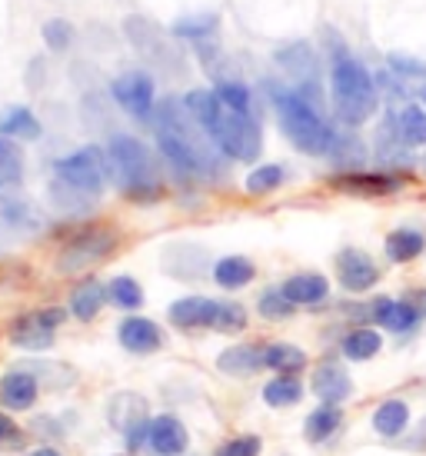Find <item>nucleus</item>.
I'll use <instances>...</instances> for the list:
<instances>
[{
  "label": "nucleus",
  "instance_id": "1",
  "mask_svg": "<svg viewBox=\"0 0 426 456\" xmlns=\"http://www.w3.org/2000/svg\"><path fill=\"white\" fill-rule=\"evenodd\" d=\"M324 53L330 114H333L340 127L360 130L383 107V97H380V87H376V74L366 67L360 53H353V47L333 27H324Z\"/></svg>",
  "mask_w": 426,
  "mask_h": 456
},
{
  "label": "nucleus",
  "instance_id": "2",
  "mask_svg": "<svg viewBox=\"0 0 426 456\" xmlns=\"http://www.w3.org/2000/svg\"><path fill=\"white\" fill-rule=\"evenodd\" d=\"M157 151L180 177H213L224 170V153L207 137V130L193 120L184 101L157 103Z\"/></svg>",
  "mask_w": 426,
  "mask_h": 456
},
{
  "label": "nucleus",
  "instance_id": "3",
  "mask_svg": "<svg viewBox=\"0 0 426 456\" xmlns=\"http://www.w3.org/2000/svg\"><path fill=\"white\" fill-rule=\"evenodd\" d=\"M266 97L274 107V117L280 124V134L293 143V151L326 160L333 143H337L340 124L324 114V107L307 101L300 90L290 87L287 80H270L266 84Z\"/></svg>",
  "mask_w": 426,
  "mask_h": 456
},
{
  "label": "nucleus",
  "instance_id": "4",
  "mask_svg": "<svg viewBox=\"0 0 426 456\" xmlns=\"http://www.w3.org/2000/svg\"><path fill=\"white\" fill-rule=\"evenodd\" d=\"M187 110L193 114V120L207 130V137L217 143V151L224 153L226 160H240V164H253L260 153H264V130L260 120L247 114L230 110L217 90H190Z\"/></svg>",
  "mask_w": 426,
  "mask_h": 456
},
{
  "label": "nucleus",
  "instance_id": "5",
  "mask_svg": "<svg viewBox=\"0 0 426 456\" xmlns=\"http://www.w3.org/2000/svg\"><path fill=\"white\" fill-rule=\"evenodd\" d=\"M107 167H111V180L130 200L151 203L163 193L157 157L143 140L130 134H113L107 143Z\"/></svg>",
  "mask_w": 426,
  "mask_h": 456
},
{
  "label": "nucleus",
  "instance_id": "6",
  "mask_svg": "<svg viewBox=\"0 0 426 456\" xmlns=\"http://www.w3.org/2000/svg\"><path fill=\"white\" fill-rule=\"evenodd\" d=\"M274 64L283 70L290 87H297L314 101L316 107H324V74H320V51L310 40H287L274 51Z\"/></svg>",
  "mask_w": 426,
  "mask_h": 456
},
{
  "label": "nucleus",
  "instance_id": "7",
  "mask_svg": "<svg viewBox=\"0 0 426 456\" xmlns=\"http://www.w3.org/2000/svg\"><path fill=\"white\" fill-rule=\"evenodd\" d=\"M107 423L124 436V446L130 453H137L140 446H147L151 436V410L147 400L134 390H120L107 400Z\"/></svg>",
  "mask_w": 426,
  "mask_h": 456
},
{
  "label": "nucleus",
  "instance_id": "8",
  "mask_svg": "<svg viewBox=\"0 0 426 456\" xmlns=\"http://www.w3.org/2000/svg\"><path fill=\"white\" fill-rule=\"evenodd\" d=\"M53 174H57V180H63V183H70L77 191H84L101 200L103 183L111 180V167H107V153H103L101 147H84V151H74V153H67V157H61V160L53 164Z\"/></svg>",
  "mask_w": 426,
  "mask_h": 456
},
{
  "label": "nucleus",
  "instance_id": "9",
  "mask_svg": "<svg viewBox=\"0 0 426 456\" xmlns=\"http://www.w3.org/2000/svg\"><path fill=\"white\" fill-rule=\"evenodd\" d=\"M113 250H117V230L87 227L63 243L57 266H61V273H84V270L97 266L101 260H107Z\"/></svg>",
  "mask_w": 426,
  "mask_h": 456
},
{
  "label": "nucleus",
  "instance_id": "10",
  "mask_svg": "<svg viewBox=\"0 0 426 456\" xmlns=\"http://www.w3.org/2000/svg\"><path fill=\"white\" fill-rule=\"evenodd\" d=\"M406 180L403 174H389L380 167H364V170H333L330 174V187L347 197H366V200H383V197H397L406 191Z\"/></svg>",
  "mask_w": 426,
  "mask_h": 456
},
{
  "label": "nucleus",
  "instance_id": "11",
  "mask_svg": "<svg viewBox=\"0 0 426 456\" xmlns=\"http://www.w3.org/2000/svg\"><path fill=\"white\" fill-rule=\"evenodd\" d=\"M333 273L343 293L350 297H366L370 290L380 287L383 280V266L376 264L373 254H366L364 247H340L333 256Z\"/></svg>",
  "mask_w": 426,
  "mask_h": 456
},
{
  "label": "nucleus",
  "instance_id": "12",
  "mask_svg": "<svg viewBox=\"0 0 426 456\" xmlns=\"http://www.w3.org/2000/svg\"><path fill=\"white\" fill-rule=\"evenodd\" d=\"M370 157H373V167L389 170V174H403V177H410L414 170H420V153L410 151V147L400 140L389 110H383L380 124H376L373 143H370Z\"/></svg>",
  "mask_w": 426,
  "mask_h": 456
},
{
  "label": "nucleus",
  "instance_id": "13",
  "mask_svg": "<svg viewBox=\"0 0 426 456\" xmlns=\"http://www.w3.org/2000/svg\"><path fill=\"white\" fill-rule=\"evenodd\" d=\"M63 320H67V310H61V306H44V310L24 314L11 323V343L27 350V354H44L53 346L57 327Z\"/></svg>",
  "mask_w": 426,
  "mask_h": 456
},
{
  "label": "nucleus",
  "instance_id": "14",
  "mask_svg": "<svg viewBox=\"0 0 426 456\" xmlns=\"http://www.w3.org/2000/svg\"><path fill=\"white\" fill-rule=\"evenodd\" d=\"M366 304H370V323L376 330L389 333V337H397V340H410L426 320L406 297H387V293H380V297L366 300Z\"/></svg>",
  "mask_w": 426,
  "mask_h": 456
},
{
  "label": "nucleus",
  "instance_id": "15",
  "mask_svg": "<svg viewBox=\"0 0 426 456\" xmlns=\"http://www.w3.org/2000/svg\"><path fill=\"white\" fill-rule=\"evenodd\" d=\"M113 101L120 103V110L134 117V120H151L157 114V84L151 74L143 70H127L113 80Z\"/></svg>",
  "mask_w": 426,
  "mask_h": 456
},
{
  "label": "nucleus",
  "instance_id": "16",
  "mask_svg": "<svg viewBox=\"0 0 426 456\" xmlns=\"http://www.w3.org/2000/svg\"><path fill=\"white\" fill-rule=\"evenodd\" d=\"M310 393H314L320 403L343 406L353 396V377L350 370L343 367V360L337 356H326L314 367L310 373Z\"/></svg>",
  "mask_w": 426,
  "mask_h": 456
},
{
  "label": "nucleus",
  "instance_id": "17",
  "mask_svg": "<svg viewBox=\"0 0 426 456\" xmlns=\"http://www.w3.org/2000/svg\"><path fill=\"white\" fill-rule=\"evenodd\" d=\"M426 254V230L416 224H400L383 237V256L393 266H410Z\"/></svg>",
  "mask_w": 426,
  "mask_h": 456
},
{
  "label": "nucleus",
  "instance_id": "18",
  "mask_svg": "<svg viewBox=\"0 0 426 456\" xmlns=\"http://www.w3.org/2000/svg\"><path fill=\"white\" fill-rule=\"evenodd\" d=\"M410 419H414V410L410 403L403 400V396H387V400H380L373 410V417H370V427L380 440H389V444H397L406 436L410 430Z\"/></svg>",
  "mask_w": 426,
  "mask_h": 456
},
{
  "label": "nucleus",
  "instance_id": "19",
  "mask_svg": "<svg viewBox=\"0 0 426 456\" xmlns=\"http://www.w3.org/2000/svg\"><path fill=\"white\" fill-rule=\"evenodd\" d=\"M393 114V124H397V134L400 140L410 147V151L423 153L426 151V103L420 97H410L403 101L400 107H387Z\"/></svg>",
  "mask_w": 426,
  "mask_h": 456
},
{
  "label": "nucleus",
  "instance_id": "20",
  "mask_svg": "<svg viewBox=\"0 0 426 456\" xmlns=\"http://www.w3.org/2000/svg\"><path fill=\"white\" fill-rule=\"evenodd\" d=\"M40 396V380L30 373V370H11L0 377V406L11 410V413H20V410H30Z\"/></svg>",
  "mask_w": 426,
  "mask_h": 456
},
{
  "label": "nucleus",
  "instance_id": "21",
  "mask_svg": "<svg viewBox=\"0 0 426 456\" xmlns=\"http://www.w3.org/2000/svg\"><path fill=\"white\" fill-rule=\"evenodd\" d=\"M117 340H120V346H124L127 354L147 356L163 346V330L151 317H127L117 327Z\"/></svg>",
  "mask_w": 426,
  "mask_h": 456
},
{
  "label": "nucleus",
  "instance_id": "22",
  "mask_svg": "<svg viewBox=\"0 0 426 456\" xmlns=\"http://www.w3.org/2000/svg\"><path fill=\"white\" fill-rule=\"evenodd\" d=\"M217 306L220 300H210V297H180L170 304L167 317L176 330H213Z\"/></svg>",
  "mask_w": 426,
  "mask_h": 456
},
{
  "label": "nucleus",
  "instance_id": "23",
  "mask_svg": "<svg viewBox=\"0 0 426 456\" xmlns=\"http://www.w3.org/2000/svg\"><path fill=\"white\" fill-rule=\"evenodd\" d=\"M380 354H383V330L370 327V323H353L340 337V356L350 363H370Z\"/></svg>",
  "mask_w": 426,
  "mask_h": 456
},
{
  "label": "nucleus",
  "instance_id": "24",
  "mask_svg": "<svg viewBox=\"0 0 426 456\" xmlns=\"http://www.w3.org/2000/svg\"><path fill=\"white\" fill-rule=\"evenodd\" d=\"M283 293H287L290 300L297 306H324L330 300V280L324 273H316V270H300V273H290L283 283Z\"/></svg>",
  "mask_w": 426,
  "mask_h": 456
},
{
  "label": "nucleus",
  "instance_id": "25",
  "mask_svg": "<svg viewBox=\"0 0 426 456\" xmlns=\"http://www.w3.org/2000/svg\"><path fill=\"white\" fill-rule=\"evenodd\" d=\"M187 444H190V433L180 419L170 417V413L153 417L151 436H147V446H151L153 453L157 456H180V453H187Z\"/></svg>",
  "mask_w": 426,
  "mask_h": 456
},
{
  "label": "nucleus",
  "instance_id": "26",
  "mask_svg": "<svg viewBox=\"0 0 426 456\" xmlns=\"http://www.w3.org/2000/svg\"><path fill=\"white\" fill-rule=\"evenodd\" d=\"M326 160L337 167V170H364V167H370L373 157H370V143L356 130L340 127L337 143H333V151H330Z\"/></svg>",
  "mask_w": 426,
  "mask_h": 456
},
{
  "label": "nucleus",
  "instance_id": "27",
  "mask_svg": "<svg viewBox=\"0 0 426 456\" xmlns=\"http://www.w3.org/2000/svg\"><path fill=\"white\" fill-rule=\"evenodd\" d=\"M217 370L226 377H250L264 370V343H237L217 356Z\"/></svg>",
  "mask_w": 426,
  "mask_h": 456
},
{
  "label": "nucleus",
  "instance_id": "28",
  "mask_svg": "<svg viewBox=\"0 0 426 456\" xmlns=\"http://www.w3.org/2000/svg\"><path fill=\"white\" fill-rule=\"evenodd\" d=\"M340 430H343V406L320 403L316 410L307 413V419H303V440L314 446L333 440Z\"/></svg>",
  "mask_w": 426,
  "mask_h": 456
},
{
  "label": "nucleus",
  "instance_id": "29",
  "mask_svg": "<svg viewBox=\"0 0 426 456\" xmlns=\"http://www.w3.org/2000/svg\"><path fill=\"white\" fill-rule=\"evenodd\" d=\"M310 363V356L303 346L297 343H287V340H274V343H264V367L274 370V373H290V377H300L303 370Z\"/></svg>",
  "mask_w": 426,
  "mask_h": 456
},
{
  "label": "nucleus",
  "instance_id": "30",
  "mask_svg": "<svg viewBox=\"0 0 426 456\" xmlns=\"http://www.w3.org/2000/svg\"><path fill=\"white\" fill-rule=\"evenodd\" d=\"M253 277H257V264H253L250 256L230 254L213 264V280L224 290H243L247 283H253Z\"/></svg>",
  "mask_w": 426,
  "mask_h": 456
},
{
  "label": "nucleus",
  "instance_id": "31",
  "mask_svg": "<svg viewBox=\"0 0 426 456\" xmlns=\"http://www.w3.org/2000/svg\"><path fill=\"white\" fill-rule=\"evenodd\" d=\"M207 254H203L201 247H193V243H176L167 250V270L174 273V277H187V280H197L203 277L207 270L213 273V266H207Z\"/></svg>",
  "mask_w": 426,
  "mask_h": 456
},
{
  "label": "nucleus",
  "instance_id": "32",
  "mask_svg": "<svg viewBox=\"0 0 426 456\" xmlns=\"http://www.w3.org/2000/svg\"><path fill=\"white\" fill-rule=\"evenodd\" d=\"M107 304V287L101 280H80L70 293V314H74L80 323H90V320L101 314V306Z\"/></svg>",
  "mask_w": 426,
  "mask_h": 456
},
{
  "label": "nucleus",
  "instance_id": "33",
  "mask_svg": "<svg viewBox=\"0 0 426 456\" xmlns=\"http://www.w3.org/2000/svg\"><path fill=\"white\" fill-rule=\"evenodd\" d=\"M303 393H307V387H303L300 377H290V373H276L274 380L264 383V403L274 406V410H287V406H297L303 400Z\"/></svg>",
  "mask_w": 426,
  "mask_h": 456
},
{
  "label": "nucleus",
  "instance_id": "34",
  "mask_svg": "<svg viewBox=\"0 0 426 456\" xmlns=\"http://www.w3.org/2000/svg\"><path fill=\"white\" fill-rule=\"evenodd\" d=\"M44 127L34 110L27 107H7L0 114V137H13V140H40Z\"/></svg>",
  "mask_w": 426,
  "mask_h": 456
},
{
  "label": "nucleus",
  "instance_id": "35",
  "mask_svg": "<svg viewBox=\"0 0 426 456\" xmlns=\"http://www.w3.org/2000/svg\"><path fill=\"white\" fill-rule=\"evenodd\" d=\"M124 30H127V37H130V44L140 47V53H147L153 61H163V57H167V44H163L160 34L151 27V20H143V17H127Z\"/></svg>",
  "mask_w": 426,
  "mask_h": 456
},
{
  "label": "nucleus",
  "instance_id": "36",
  "mask_svg": "<svg viewBox=\"0 0 426 456\" xmlns=\"http://www.w3.org/2000/svg\"><path fill=\"white\" fill-rule=\"evenodd\" d=\"M287 183V167L283 164H257L243 180V191L250 197H266V193H276Z\"/></svg>",
  "mask_w": 426,
  "mask_h": 456
},
{
  "label": "nucleus",
  "instance_id": "37",
  "mask_svg": "<svg viewBox=\"0 0 426 456\" xmlns=\"http://www.w3.org/2000/svg\"><path fill=\"white\" fill-rule=\"evenodd\" d=\"M217 97L230 107V110H237V114H247V117H257V107H253V90L240 80V77H220L217 84Z\"/></svg>",
  "mask_w": 426,
  "mask_h": 456
},
{
  "label": "nucleus",
  "instance_id": "38",
  "mask_svg": "<svg viewBox=\"0 0 426 456\" xmlns=\"http://www.w3.org/2000/svg\"><path fill=\"white\" fill-rule=\"evenodd\" d=\"M383 67H389V70L400 77L403 84H410L416 94H420V87H426V61H420V57H414V53H406V51L387 53Z\"/></svg>",
  "mask_w": 426,
  "mask_h": 456
},
{
  "label": "nucleus",
  "instance_id": "39",
  "mask_svg": "<svg viewBox=\"0 0 426 456\" xmlns=\"http://www.w3.org/2000/svg\"><path fill=\"white\" fill-rule=\"evenodd\" d=\"M217 13H190V17H176L174 34L193 44H207L210 37H217Z\"/></svg>",
  "mask_w": 426,
  "mask_h": 456
},
{
  "label": "nucleus",
  "instance_id": "40",
  "mask_svg": "<svg viewBox=\"0 0 426 456\" xmlns=\"http://www.w3.org/2000/svg\"><path fill=\"white\" fill-rule=\"evenodd\" d=\"M51 203L63 214H90L94 210V203L97 197H90V193L77 191L70 183H63V180H53L51 183Z\"/></svg>",
  "mask_w": 426,
  "mask_h": 456
},
{
  "label": "nucleus",
  "instance_id": "41",
  "mask_svg": "<svg viewBox=\"0 0 426 456\" xmlns=\"http://www.w3.org/2000/svg\"><path fill=\"white\" fill-rule=\"evenodd\" d=\"M297 310H300V306L290 300L280 283H276V287H266V290L257 297V314L264 320H290Z\"/></svg>",
  "mask_w": 426,
  "mask_h": 456
},
{
  "label": "nucleus",
  "instance_id": "42",
  "mask_svg": "<svg viewBox=\"0 0 426 456\" xmlns=\"http://www.w3.org/2000/svg\"><path fill=\"white\" fill-rule=\"evenodd\" d=\"M107 300L113 306H120V310H140L143 306V287H140L134 277H113L107 283Z\"/></svg>",
  "mask_w": 426,
  "mask_h": 456
},
{
  "label": "nucleus",
  "instance_id": "43",
  "mask_svg": "<svg viewBox=\"0 0 426 456\" xmlns=\"http://www.w3.org/2000/svg\"><path fill=\"white\" fill-rule=\"evenodd\" d=\"M0 224L17 227V230H37L40 227L37 214H34L27 203L7 200V197H0Z\"/></svg>",
  "mask_w": 426,
  "mask_h": 456
},
{
  "label": "nucleus",
  "instance_id": "44",
  "mask_svg": "<svg viewBox=\"0 0 426 456\" xmlns=\"http://www.w3.org/2000/svg\"><path fill=\"white\" fill-rule=\"evenodd\" d=\"M40 37L47 44V51L63 53L74 44V27H70V20H63V17H51V20H44V27H40Z\"/></svg>",
  "mask_w": 426,
  "mask_h": 456
},
{
  "label": "nucleus",
  "instance_id": "45",
  "mask_svg": "<svg viewBox=\"0 0 426 456\" xmlns=\"http://www.w3.org/2000/svg\"><path fill=\"white\" fill-rule=\"evenodd\" d=\"M213 330L217 333H240V330H247V310H243V304H237V300H220Z\"/></svg>",
  "mask_w": 426,
  "mask_h": 456
},
{
  "label": "nucleus",
  "instance_id": "46",
  "mask_svg": "<svg viewBox=\"0 0 426 456\" xmlns=\"http://www.w3.org/2000/svg\"><path fill=\"white\" fill-rule=\"evenodd\" d=\"M260 450H264L260 436L247 433V436H233V440H226V444L220 446L213 456H260Z\"/></svg>",
  "mask_w": 426,
  "mask_h": 456
},
{
  "label": "nucleus",
  "instance_id": "47",
  "mask_svg": "<svg viewBox=\"0 0 426 456\" xmlns=\"http://www.w3.org/2000/svg\"><path fill=\"white\" fill-rule=\"evenodd\" d=\"M397 446H400V450H406V453L426 456V417L420 419V423H414V430H406V436H403V440H397Z\"/></svg>",
  "mask_w": 426,
  "mask_h": 456
},
{
  "label": "nucleus",
  "instance_id": "48",
  "mask_svg": "<svg viewBox=\"0 0 426 456\" xmlns=\"http://www.w3.org/2000/svg\"><path fill=\"white\" fill-rule=\"evenodd\" d=\"M17 183H20V157H17V151H11L0 160V191L4 187H17Z\"/></svg>",
  "mask_w": 426,
  "mask_h": 456
},
{
  "label": "nucleus",
  "instance_id": "49",
  "mask_svg": "<svg viewBox=\"0 0 426 456\" xmlns=\"http://www.w3.org/2000/svg\"><path fill=\"white\" fill-rule=\"evenodd\" d=\"M20 440H24V430L0 410V446H17Z\"/></svg>",
  "mask_w": 426,
  "mask_h": 456
},
{
  "label": "nucleus",
  "instance_id": "50",
  "mask_svg": "<svg viewBox=\"0 0 426 456\" xmlns=\"http://www.w3.org/2000/svg\"><path fill=\"white\" fill-rule=\"evenodd\" d=\"M403 297H406V300H410V304H414L416 310H420V314L426 317V287H410V290L403 293Z\"/></svg>",
  "mask_w": 426,
  "mask_h": 456
},
{
  "label": "nucleus",
  "instance_id": "51",
  "mask_svg": "<svg viewBox=\"0 0 426 456\" xmlns=\"http://www.w3.org/2000/svg\"><path fill=\"white\" fill-rule=\"evenodd\" d=\"M30 456H61V453H57L53 446H40V450H34V453H30Z\"/></svg>",
  "mask_w": 426,
  "mask_h": 456
},
{
  "label": "nucleus",
  "instance_id": "52",
  "mask_svg": "<svg viewBox=\"0 0 426 456\" xmlns=\"http://www.w3.org/2000/svg\"><path fill=\"white\" fill-rule=\"evenodd\" d=\"M11 151H13L11 143H7V140H0V160H4V157H7V153H11Z\"/></svg>",
  "mask_w": 426,
  "mask_h": 456
},
{
  "label": "nucleus",
  "instance_id": "53",
  "mask_svg": "<svg viewBox=\"0 0 426 456\" xmlns=\"http://www.w3.org/2000/svg\"><path fill=\"white\" fill-rule=\"evenodd\" d=\"M420 174H423V177H426V151L420 153Z\"/></svg>",
  "mask_w": 426,
  "mask_h": 456
},
{
  "label": "nucleus",
  "instance_id": "54",
  "mask_svg": "<svg viewBox=\"0 0 426 456\" xmlns=\"http://www.w3.org/2000/svg\"><path fill=\"white\" fill-rule=\"evenodd\" d=\"M416 97H420V101L426 103V87H420V94H416Z\"/></svg>",
  "mask_w": 426,
  "mask_h": 456
},
{
  "label": "nucleus",
  "instance_id": "55",
  "mask_svg": "<svg viewBox=\"0 0 426 456\" xmlns=\"http://www.w3.org/2000/svg\"><path fill=\"white\" fill-rule=\"evenodd\" d=\"M117 456H124V453H117Z\"/></svg>",
  "mask_w": 426,
  "mask_h": 456
}]
</instances>
